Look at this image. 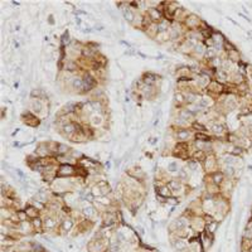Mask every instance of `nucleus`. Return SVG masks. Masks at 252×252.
Listing matches in <instances>:
<instances>
[{
	"instance_id": "f257e3e1",
	"label": "nucleus",
	"mask_w": 252,
	"mask_h": 252,
	"mask_svg": "<svg viewBox=\"0 0 252 252\" xmlns=\"http://www.w3.org/2000/svg\"><path fill=\"white\" fill-rule=\"evenodd\" d=\"M72 86L76 88V90H81V87L83 86V81L81 78H75L72 81Z\"/></svg>"
},
{
	"instance_id": "f03ea898",
	"label": "nucleus",
	"mask_w": 252,
	"mask_h": 252,
	"mask_svg": "<svg viewBox=\"0 0 252 252\" xmlns=\"http://www.w3.org/2000/svg\"><path fill=\"white\" fill-rule=\"evenodd\" d=\"M174 246H175V248H177V250H183V248H185L187 243H185L183 240H178V241L174 243Z\"/></svg>"
},
{
	"instance_id": "7ed1b4c3",
	"label": "nucleus",
	"mask_w": 252,
	"mask_h": 252,
	"mask_svg": "<svg viewBox=\"0 0 252 252\" xmlns=\"http://www.w3.org/2000/svg\"><path fill=\"white\" fill-rule=\"evenodd\" d=\"M189 136H191V133L187 131V130H183V131H179V133H178V138H179V139H188Z\"/></svg>"
},
{
	"instance_id": "20e7f679",
	"label": "nucleus",
	"mask_w": 252,
	"mask_h": 252,
	"mask_svg": "<svg viewBox=\"0 0 252 252\" xmlns=\"http://www.w3.org/2000/svg\"><path fill=\"white\" fill-rule=\"evenodd\" d=\"M63 130H65L66 133H68V134H70V133L72 134V133H75V130H76V126H75V125H67V126H65V129H63Z\"/></svg>"
},
{
	"instance_id": "39448f33",
	"label": "nucleus",
	"mask_w": 252,
	"mask_h": 252,
	"mask_svg": "<svg viewBox=\"0 0 252 252\" xmlns=\"http://www.w3.org/2000/svg\"><path fill=\"white\" fill-rule=\"evenodd\" d=\"M61 172H62V174H71V173L73 172V169H72L71 167H63V168L61 169Z\"/></svg>"
},
{
	"instance_id": "423d86ee",
	"label": "nucleus",
	"mask_w": 252,
	"mask_h": 252,
	"mask_svg": "<svg viewBox=\"0 0 252 252\" xmlns=\"http://www.w3.org/2000/svg\"><path fill=\"white\" fill-rule=\"evenodd\" d=\"M213 178H214V182H216L217 184H219L220 182H222V179H223L222 174H214V175H213Z\"/></svg>"
},
{
	"instance_id": "0eeeda50",
	"label": "nucleus",
	"mask_w": 252,
	"mask_h": 252,
	"mask_svg": "<svg viewBox=\"0 0 252 252\" xmlns=\"http://www.w3.org/2000/svg\"><path fill=\"white\" fill-rule=\"evenodd\" d=\"M63 227H65V230H66V231H68V230L72 227V222H71L70 219L65 220V223H63Z\"/></svg>"
},
{
	"instance_id": "6e6552de",
	"label": "nucleus",
	"mask_w": 252,
	"mask_h": 252,
	"mask_svg": "<svg viewBox=\"0 0 252 252\" xmlns=\"http://www.w3.org/2000/svg\"><path fill=\"white\" fill-rule=\"evenodd\" d=\"M83 211H85V214H87V216H93V214H94V213H93L94 211H93L92 207H87V208H85Z\"/></svg>"
},
{
	"instance_id": "1a4fd4ad",
	"label": "nucleus",
	"mask_w": 252,
	"mask_h": 252,
	"mask_svg": "<svg viewBox=\"0 0 252 252\" xmlns=\"http://www.w3.org/2000/svg\"><path fill=\"white\" fill-rule=\"evenodd\" d=\"M160 193H162V196H164V197H169V196H170V193H169V191H168L167 187H164V188L160 189Z\"/></svg>"
},
{
	"instance_id": "9d476101",
	"label": "nucleus",
	"mask_w": 252,
	"mask_h": 252,
	"mask_svg": "<svg viewBox=\"0 0 252 252\" xmlns=\"http://www.w3.org/2000/svg\"><path fill=\"white\" fill-rule=\"evenodd\" d=\"M242 153V148L241 146H236V148H233V150H232V154H235V155H238V154H241Z\"/></svg>"
},
{
	"instance_id": "9b49d317",
	"label": "nucleus",
	"mask_w": 252,
	"mask_h": 252,
	"mask_svg": "<svg viewBox=\"0 0 252 252\" xmlns=\"http://www.w3.org/2000/svg\"><path fill=\"white\" fill-rule=\"evenodd\" d=\"M58 150H59V153H62V154H63V153H66V151L68 150V148H67L66 145H61V146L58 148Z\"/></svg>"
},
{
	"instance_id": "f8f14e48",
	"label": "nucleus",
	"mask_w": 252,
	"mask_h": 252,
	"mask_svg": "<svg viewBox=\"0 0 252 252\" xmlns=\"http://www.w3.org/2000/svg\"><path fill=\"white\" fill-rule=\"evenodd\" d=\"M46 226H47V227H53V226H54V220L48 218V219H47V222H46Z\"/></svg>"
},
{
	"instance_id": "ddd939ff",
	"label": "nucleus",
	"mask_w": 252,
	"mask_h": 252,
	"mask_svg": "<svg viewBox=\"0 0 252 252\" xmlns=\"http://www.w3.org/2000/svg\"><path fill=\"white\" fill-rule=\"evenodd\" d=\"M197 138H198V139H202V140H207V141L209 140V136H207V135H204V134H198Z\"/></svg>"
},
{
	"instance_id": "4468645a",
	"label": "nucleus",
	"mask_w": 252,
	"mask_h": 252,
	"mask_svg": "<svg viewBox=\"0 0 252 252\" xmlns=\"http://www.w3.org/2000/svg\"><path fill=\"white\" fill-rule=\"evenodd\" d=\"M213 130H216V133H218V134H220V133L223 131L222 126H213Z\"/></svg>"
},
{
	"instance_id": "2eb2a0df",
	"label": "nucleus",
	"mask_w": 252,
	"mask_h": 252,
	"mask_svg": "<svg viewBox=\"0 0 252 252\" xmlns=\"http://www.w3.org/2000/svg\"><path fill=\"white\" fill-rule=\"evenodd\" d=\"M170 187H172V188H174V189H177V188H179V187H180V184H179L178 182H175V180H174V182H172V183H170Z\"/></svg>"
},
{
	"instance_id": "dca6fc26",
	"label": "nucleus",
	"mask_w": 252,
	"mask_h": 252,
	"mask_svg": "<svg viewBox=\"0 0 252 252\" xmlns=\"http://www.w3.org/2000/svg\"><path fill=\"white\" fill-rule=\"evenodd\" d=\"M175 99H177L179 102H183V101H184V96H180L179 93H177V94H175Z\"/></svg>"
},
{
	"instance_id": "f3484780",
	"label": "nucleus",
	"mask_w": 252,
	"mask_h": 252,
	"mask_svg": "<svg viewBox=\"0 0 252 252\" xmlns=\"http://www.w3.org/2000/svg\"><path fill=\"white\" fill-rule=\"evenodd\" d=\"M169 170H170V172H175V170H177V164H175V163L170 164V165H169Z\"/></svg>"
},
{
	"instance_id": "a211bd4d",
	"label": "nucleus",
	"mask_w": 252,
	"mask_h": 252,
	"mask_svg": "<svg viewBox=\"0 0 252 252\" xmlns=\"http://www.w3.org/2000/svg\"><path fill=\"white\" fill-rule=\"evenodd\" d=\"M217 226H218V225H217L216 222H214L213 225H209V231H211V232H213V231H214V230L217 228Z\"/></svg>"
},
{
	"instance_id": "6ab92c4d",
	"label": "nucleus",
	"mask_w": 252,
	"mask_h": 252,
	"mask_svg": "<svg viewBox=\"0 0 252 252\" xmlns=\"http://www.w3.org/2000/svg\"><path fill=\"white\" fill-rule=\"evenodd\" d=\"M67 68H68V70H75V68H76V66L73 65V63H68V66H67Z\"/></svg>"
},
{
	"instance_id": "aec40b11",
	"label": "nucleus",
	"mask_w": 252,
	"mask_h": 252,
	"mask_svg": "<svg viewBox=\"0 0 252 252\" xmlns=\"http://www.w3.org/2000/svg\"><path fill=\"white\" fill-rule=\"evenodd\" d=\"M34 226H36V227H39V226H41V220H39V219H34Z\"/></svg>"
},
{
	"instance_id": "412c9836",
	"label": "nucleus",
	"mask_w": 252,
	"mask_h": 252,
	"mask_svg": "<svg viewBox=\"0 0 252 252\" xmlns=\"http://www.w3.org/2000/svg\"><path fill=\"white\" fill-rule=\"evenodd\" d=\"M180 116H183V117H189V116H191V115H189L188 112H185V111H183V112L180 114Z\"/></svg>"
}]
</instances>
